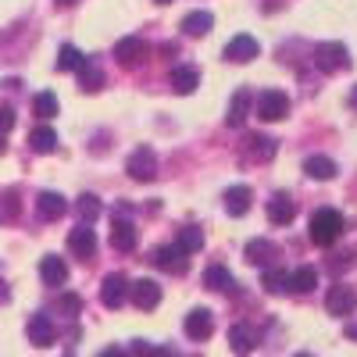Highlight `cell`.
I'll return each mask as SVG.
<instances>
[{"label": "cell", "mask_w": 357, "mask_h": 357, "mask_svg": "<svg viewBox=\"0 0 357 357\" xmlns=\"http://www.w3.org/2000/svg\"><path fill=\"white\" fill-rule=\"evenodd\" d=\"M126 357H161V350H158L154 343H143V340H136V343H132V350H129Z\"/></svg>", "instance_id": "36"}, {"label": "cell", "mask_w": 357, "mask_h": 357, "mask_svg": "<svg viewBox=\"0 0 357 357\" xmlns=\"http://www.w3.org/2000/svg\"><path fill=\"white\" fill-rule=\"evenodd\" d=\"M275 154H279V143H275L272 136H250V139H247V158H250V161L268 165Z\"/></svg>", "instance_id": "21"}, {"label": "cell", "mask_w": 357, "mask_h": 357, "mask_svg": "<svg viewBox=\"0 0 357 357\" xmlns=\"http://www.w3.org/2000/svg\"><path fill=\"white\" fill-rule=\"evenodd\" d=\"M8 151V139H4V132H0V154H4Z\"/></svg>", "instance_id": "41"}, {"label": "cell", "mask_w": 357, "mask_h": 357, "mask_svg": "<svg viewBox=\"0 0 357 357\" xmlns=\"http://www.w3.org/2000/svg\"><path fill=\"white\" fill-rule=\"evenodd\" d=\"M211 25H215V15L211 11H190L183 18V33L186 36H207V33H211Z\"/></svg>", "instance_id": "25"}, {"label": "cell", "mask_w": 357, "mask_h": 357, "mask_svg": "<svg viewBox=\"0 0 357 357\" xmlns=\"http://www.w3.org/2000/svg\"><path fill=\"white\" fill-rule=\"evenodd\" d=\"M126 172H129V178H136V183H151V178L158 175V154L151 151V146H136V151L129 154V161H126Z\"/></svg>", "instance_id": "3"}, {"label": "cell", "mask_w": 357, "mask_h": 357, "mask_svg": "<svg viewBox=\"0 0 357 357\" xmlns=\"http://www.w3.org/2000/svg\"><path fill=\"white\" fill-rule=\"evenodd\" d=\"M57 304H61V311H68V314H79L82 311V301H79L75 293H61V301H57Z\"/></svg>", "instance_id": "37"}, {"label": "cell", "mask_w": 357, "mask_h": 357, "mask_svg": "<svg viewBox=\"0 0 357 357\" xmlns=\"http://www.w3.org/2000/svg\"><path fill=\"white\" fill-rule=\"evenodd\" d=\"M254 333H250V325H232L229 329V347H232V354L236 357H250L254 354Z\"/></svg>", "instance_id": "23"}, {"label": "cell", "mask_w": 357, "mask_h": 357, "mask_svg": "<svg viewBox=\"0 0 357 357\" xmlns=\"http://www.w3.org/2000/svg\"><path fill=\"white\" fill-rule=\"evenodd\" d=\"M250 104H254V93H250V89H236V93H232V104H229V114H225V122H229L232 129H240V126L247 122Z\"/></svg>", "instance_id": "20"}, {"label": "cell", "mask_w": 357, "mask_h": 357, "mask_svg": "<svg viewBox=\"0 0 357 357\" xmlns=\"http://www.w3.org/2000/svg\"><path fill=\"white\" fill-rule=\"evenodd\" d=\"M129 301L139 311H154L161 304V286L154 279H136V282H129Z\"/></svg>", "instance_id": "9"}, {"label": "cell", "mask_w": 357, "mask_h": 357, "mask_svg": "<svg viewBox=\"0 0 357 357\" xmlns=\"http://www.w3.org/2000/svg\"><path fill=\"white\" fill-rule=\"evenodd\" d=\"M293 357H311V354H293Z\"/></svg>", "instance_id": "44"}, {"label": "cell", "mask_w": 357, "mask_h": 357, "mask_svg": "<svg viewBox=\"0 0 357 357\" xmlns=\"http://www.w3.org/2000/svg\"><path fill=\"white\" fill-rule=\"evenodd\" d=\"M275 257V243H268V240H250L247 243V261L250 264H268Z\"/></svg>", "instance_id": "32"}, {"label": "cell", "mask_w": 357, "mask_h": 357, "mask_svg": "<svg viewBox=\"0 0 357 357\" xmlns=\"http://www.w3.org/2000/svg\"><path fill=\"white\" fill-rule=\"evenodd\" d=\"M154 264L161 268V272H168V275H183L190 268V254L178 243H165V247L154 250Z\"/></svg>", "instance_id": "6"}, {"label": "cell", "mask_w": 357, "mask_h": 357, "mask_svg": "<svg viewBox=\"0 0 357 357\" xmlns=\"http://www.w3.org/2000/svg\"><path fill=\"white\" fill-rule=\"evenodd\" d=\"M183 329H186V336L193 343H200V340H207V336L215 333V314L207 311V307H193L186 314V321H183Z\"/></svg>", "instance_id": "11"}, {"label": "cell", "mask_w": 357, "mask_h": 357, "mask_svg": "<svg viewBox=\"0 0 357 357\" xmlns=\"http://www.w3.org/2000/svg\"><path fill=\"white\" fill-rule=\"evenodd\" d=\"M111 247L122 250V254H132L136 250V225L129 218H114L111 222Z\"/></svg>", "instance_id": "16"}, {"label": "cell", "mask_w": 357, "mask_h": 357, "mask_svg": "<svg viewBox=\"0 0 357 357\" xmlns=\"http://www.w3.org/2000/svg\"><path fill=\"white\" fill-rule=\"evenodd\" d=\"M343 215L336 211V207H318V211L311 215L307 222V236H311V243L318 247H333L340 236H343Z\"/></svg>", "instance_id": "1"}, {"label": "cell", "mask_w": 357, "mask_h": 357, "mask_svg": "<svg viewBox=\"0 0 357 357\" xmlns=\"http://www.w3.org/2000/svg\"><path fill=\"white\" fill-rule=\"evenodd\" d=\"M40 279H43V286H65L68 282V264L57 254H47L40 261Z\"/></svg>", "instance_id": "18"}, {"label": "cell", "mask_w": 357, "mask_h": 357, "mask_svg": "<svg viewBox=\"0 0 357 357\" xmlns=\"http://www.w3.org/2000/svg\"><path fill=\"white\" fill-rule=\"evenodd\" d=\"M347 336H350V340H357V325H350V329H347Z\"/></svg>", "instance_id": "42"}, {"label": "cell", "mask_w": 357, "mask_h": 357, "mask_svg": "<svg viewBox=\"0 0 357 357\" xmlns=\"http://www.w3.org/2000/svg\"><path fill=\"white\" fill-rule=\"evenodd\" d=\"M318 286V272L311 264L304 268H296V272H289V293H311Z\"/></svg>", "instance_id": "28"}, {"label": "cell", "mask_w": 357, "mask_h": 357, "mask_svg": "<svg viewBox=\"0 0 357 357\" xmlns=\"http://www.w3.org/2000/svg\"><path fill=\"white\" fill-rule=\"evenodd\" d=\"M296 218V204L289 193H275L272 200H268V222L272 225H289Z\"/></svg>", "instance_id": "17"}, {"label": "cell", "mask_w": 357, "mask_h": 357, "mask_svg": "<svg viewBox=\"0 0 357 357\" xmlns=\"http://www.w3.org/2000/svg\"><path fill=\"white\" fill-rule=\"evenodd\" d=\"M126 301H129V279H126L122 272L104 275V282H100V304H104L107 311H118Z\"/></svg>", "instance_id": "5"}, {"label": "cell", "mask_w": 357, "mask_h": 357, "mask_svg": "<svg viewBox=\"0 0 357 357\" xmlns=\"http://www.w3.org/2000/svg\"><path fill=\"white\" fill-rule=\"evenodd\" d=\"M100 86H104V72H100V68L86 57L82 68H79V89H82V93H97Z\"/></svg>", "instance_id": "27"}, {"label": "cell", "mask_w": 357, "mask_h": 357, "mask_svg": "<svg viewBox=\"0 0 357 357\" xmlns=\"http://www.w3.org/2000/svg\"><path fill=\"white\" fill-rule=\"evenodd\" d=\"M29 146H33L36 154H54L57 151V132L50 126H40V129L29 132Z\"/></svg>", "instance_id": "26"}, {"label": "cell", "mask_w": 357, "mask_h": 357, "mask_svg": "<svg viewBox=\"0 0 357 357\" xmlns=\"http://www.w3.org/2000/svg\"><path fill=\"white\" fill-rule=\"evenodd\" d=\"M158 4H172V0H158Z\"/></svg>", "instance_id": "45"}, {"label": "cell", "mask_w": 357, "mask_h": 357, "mask_svg": "<svg viewBox=\"0 0 357 357\" xmlns=\"http://www.w3.org/2000/svg\"><path fill=\"white\" fill-rule=\"evenodd\" d=\"M146 54H151V47H146L143 36H126V40L114 43V61L122 65V68H136Z\"/></svg>", "instance_id": "7"}, {"label": "cell", "mask_w": 357, "mask_h": 357, "mask_svg": "<svg viewBox=\"0 0 357 357\" xmlns=\"http://www.w3.org/2000/svg\"><path fill=\"white\" fill-rule=\"evenodd\" d=\"M225 61H232V65H247V61H254V57L261 54V43L254 40V36H247V33H240V36H232L229 43H225Z\"/></svg>", "instance_id": "8"}, {"label": "cell", "mask_w": 357, "mask_h": 357, "mask_svg": "<svg viewBox=\"0 0 357 357\" xmlns=\"http://www.w3.org/2000/svg\"><path fill=\"white\" fill-rule=\"evenodd\" d=\"M18 215H22V200H18V193L15 190H0V222H18Z\"/></svg>", "instance_id": "30"}, {"label": "cell", "mask_w": 357, "mask_h": 357, "mask_svg": "<svg viewBox=\"0 0 357 357\" xmlns=\"http://www.w3.org/2000/svg\"><path fill=\"white\" fill-rule=\"evenodd\" d=\"M222 200H225V211H229L232 218H243V215L250 211V200H254V193H250V186H229Z\"/></svg>", "instance_id": "19"}, {"label": "cell", "mask_w": 357, "mask_h": 357, "mask_svg": "<svg viewBox=\"0 0 357 357\" xmlns=\"http://www.w3.org/2000/svg\"><path fill=\"white\" fill-rule=\"evenodd\" d=\"M204 282H207V289H215V293H236V279H232V272L225 264H211V268H207Z\"/></svg>", "instance_id": "22"}, {"label": "cell", "mask_w": 357, "mask_h": 357, "mask_svg": "<svg viewBox=\"0 0 357 357\" xmlns=\"http://www.w3.org/2000/svg\"><path fill=\"white\" fill-rule=\"evenodd\" d=\"M350 107H354V111H357V86H354V89H350Z\"/></svg>", "instance_id": "40"}, {"label": "cell", "mask_w": 357, "mask_h": 357, "mask_svg": "<svg viewBox=\"0 0 357 357\" xmlns=\"http://www.w3.org/2000/svg\"><path fill=\"white\" fill-rule=\"evenodd\" d=\"M57 107H61V104H57V97H54V93H47V89L33 97V111H36L40 118H54V114H57Z\"/></svg>", "instance_id": "35"}, {"label": "cell", "mask_w": 357, "mask_h": 357, "mask_svg": "<svg viewBox=\"0 0 357 357\" xmlns=\"http://www.w3.org/2000/svg\"><path fill=\"white\" fill-rule=\"evenodd\" d=\"M254 114L264 118V122H279V118L289 114V97L282 89H261L254 97Z\"/></svg>", "instance_id": "2"}, {"label": "cell", "mask_w": 357, "mask_h": 357, "mask_svg": "<svg viewBox=\"0 0 357 357\" xmlns=\"http://www.w3.org/2000/svg\"><path fill=\"white\" fill-rule=\"evenodd\" d=\"M11 129H15V111H11L8 104H0V132L8 136Z\"/></svg>", "instance_id": "38"}, {"label": "cell", "mask_w": 357, "mask_h": 357, "mask_svg": "<svg viewBox=\"0 0 357 357\" xmlns=\"http://www.w3.org/2000/svg\"><path fill=\"white\" fill-rule=\"evenodd\" d=\"M325 307H329V314H336V318H347L357 307V293L350 286H333L329 296H325Z\"/></svg>", "instance_id": "12"}, {"label": "cell", "mask_w": 357, "mask_h": 357, "mask_svg": "<svg viewBox=\"0 0 357 357\" xmlns=\"http://www.w3.org/2000/svg\"><path fill=\"white\" fill-rule=\"evenodd\" d=\"M36 211H40L43 222H57V218L68 211V200H65L61 193H54V190H43V193L36 197Z\"/></svg>", "instance_id": "15"}, {"label": "cell", "mask_w": 357, "mask_h": 357, "mask_svg": "<svg viewBox=\"0 0 357 357\" xmlns=\"http://www.w3.org/2000/svg\"><path fill=\"white\" fill-rule=\"evenodd\" d=\"M68 250L75 254V257H93L97 254V236H93V229L89 225H75L72 232H68Z\"/></svg>", "instance_id": "13"}, {"label": "cell", "mask_w": 357, "mask_h": 357, "mask_svg": "<svg viewBox=\"0 0 357 357\" xmlns=\"http://www.w3.org/2000/svg\"><path fill=\"white\" fill-rule=\"evenodd\" d=\"M264 289L268 293H289V272H286V268H268V272H264Z\"/></svg>", "instance_id": "33"}, {"label": "cell", "mask_w": 357, "mask_h": 357, "mask_svg": "<svg viewBox=\"0 0 357 357\" xmlns=\"http://www.w3.org/2000/svg\"><path fill=\"white\" fill-rule=\"evenodd\" d=\"M82 61H86V54L79 47H72V43H65L61 50H57V72H79Z\"/></svg>", "instance_id": "29"}, {"label": "cell", "mask_w": 357, "mask_h": 357, "mask_svg": "<svg viewBox=\"0 0 357 357\" xmlns=\"http://www.w3.org/2000/svg\"><path fill=\"white\" fill-rule=\"evenodd\" d=\"M178 247H183L186 254H197L200 247H204V232L197 229V225H186V229H178V240H175Z\"/></svg>", "instance_id": "34"}, {"label": "cell", "mask_w": 357, "mask_h": 357, "mask_svg": "<svg viewBox=\"0 0 357 357\" xmlns=\"http://www.w3.org/2000/svg\"><path fill=\"white\" fill-rule=\"evenodd\" d=\"M25 333H29V343H33V347H50L57 340V325L50 321V314L36 311V314H29Z\"/></svg>", "instance_id": "10"}, {"label": "cell", "mask_w": 357, "mask_h": 357, "mask_svg": "<svg viewBox=\"0 0 357 357\" xmlns=\"http://www.w3.org/2000/svg\"><path fill=\"white\" fill-rule=\"evenodd\" d=\"M314 65L321 72H343V68H350V50L343 43H318L314 47Z\"/></svg>", "instance_id": "4"}, {"label": "cell", "mask_w": 357, "mask_h": 357, "mask_svg": "<svg viewBox=\"0 0 357 357\" xmlns=\"http://www.w3.org/2000/svg\"><path fill=\"white\" fill-rule=\"evenodd\" d=\"M168 86L175 89L178 97H190L193 89L200 86V72H197L193 65H175V68H172V75H168Z\"/></svg>", "instance_id": "14"}, {"label": "cell", "mask_w": 357, "mask_h": 357, "mask_svg": "<svg viewBox=\"0 0 357 357\" xmlns=\"http://www.w3.org/2000/svg\"><path fill=\"white\" fill-rule=\"evenodd\" d=\"M97 357H126V350H122V347H107V350H100Z\"/></svg>", "instance_id": "39"}, {"label": "cell", "mask_w": 357, "mask_h": 357, "mask_svg": "<svg viewBox=\"0 0 357 357\" xmlns=\"http://www.w3.org/2000/svg\"><path fill=\"white\" fill-rule=\"evenodd\" d=\"M304 172H307L311 178H318V183H329V178L336 175V161L325 158V154H311V158L304 161Z\"/></svg>", "instance_id": "24"}, {"label": "cell", "mask_w": 357, "mask_h": 357, "mask_svg": "<svg viewBox=\"0 0 357 357\" xmlns=\"http://www.w3.org/2000/svg\"><path fill=\"white\" fill-rule=\"evenodd\" d=\"M75 211H79L82 225H93V222L100 218V200H97L93 193H82V197H79V204H75Z\"/></svg>", "instance_id": "31"}, {"label": "cell", "mask_w": 357, "mask_h": 357, "mask_svg": "<svg viewBox=\"0 0 357 357\" xmlns=\"http://www.w3.org/2000/svg\"><path fill=\"white\" fill-rule=\"evenodd\" d=\"M57 4H65V8H68V4H75V0H57Z\"/></svg>", "instance_id": "43"}]
</instances>
